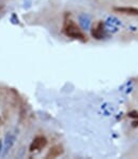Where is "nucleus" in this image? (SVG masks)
I'll return each mask as SVG.
<instances>
[{
  "label": "nucleus",
  "instance_id": "f257e3e1",
  "mask_svg": "<svg viewBox=\"0 0 138 159\" xmlns=\"http://www.w3.org/2000/svg\"><path fill=\"white\" fill-rule=\"evenodd\" d=\"M63 32H64L65 36L70 37V38H73L76 40H79L81 42L87 41L85 34L81 31V29L77 26L75 22H73L72 20H65L64 25H63Z\"/></svg>",
  "mask_w": 138,
  "mask_h": 159
},
{
  "label": "nucleus",
  "instance_id": "f03ea898",
  "mask_svg": "<svg viewBox=\"0 0 138 159\" xmlns=\"http://www.w3.org/2000/svg\"><path fill=\"white\" fill-rule=\"evenodd\" d=\"M47 145V139L44 135H38L32 140L31 144L29 146L30 152H39L43 149L44 147Z\"/></svg>",
  "mask_w": 138,
  "mask_h": 159
},
{
  "label": "nucleus",
  "instance_id": "7ed1b4c3",
  "mask_svg": "<svg viewBox=\"0 0 138 159\" xmlns=\"http://www.w3.org/2000/svg\"><path fill=\"white\" fill-rule=\"evenodd\" d=\"M91 36L97 40H102L107 36L106 34V29H105V25L103 22H100L97 25V27L92 28L91 29Z\"/></svg>",
  "mask_w": 138,
  "mask_h": 159
},
{
  "label": "nucleus",
  "instance_id": "20e7f679",
  "mask_svg": "<svg viewBox=\"0 0 138 159\" xmlns=\"http://www.w3.org/2000/svg\"><path fill=\"white\" fill-rule=\"evenodd\" d=\"M114 11L121 14H125V15L138 16V9L134 8V7H114Z\"/></svg>",
  "mask_w": 138,
  "mask_h": 159
},
{
  "label": "nucleus",
  "instance_id": "39448f33",
  "mask_svg": "<svg viewBox=\"0 0 138 159\" xmlns=\"http://www.w3.org/2000/svg\"><path fill=\"white\" fill-rule=\"evenodd\" d=\"M64 152L63 149V146L60 145V144H57V145L51 146L48 151V153L46 154V158H57L59 156H61Z\"/></svg>",
  "mask_w": 138,
  "mask_h": 159
},
{
  "label": "nucleus",
  "instance_id": "423d86ee",
  "mask_svg": "<svg viewBox=\"0 0 138 159\" xmlns=\"http://www.w3.org/2000/svg\"><path fill=\"white\" fill-rule=\"evenodd\" d=\"M78 22L80 27L83 28L84 30H89L91 27V17L88 15V14H80L78 16Z\"/></svg>",
  "mask_w": 138,
  "mask_h": 159
},
{
  "label": "nucleus",
  "instance_id": "0eeeda50",
  "mask_svg": "<svg viewBox=\"0 0 138 159\" xmlns=\"http://www.w3.org/2000/svg\"><path fill=\"white\" fill-rule=\"evenodd\" d=\"M127 116L131 118H134V119H138V112L137 111H131L127 113Z\"/></svg>",
  "mask_w": 138,
  "mask_h": 159
},
{
  "label": "nucleus",
  "instance_id": "6e6552de",
  "mask_svg": "<svg viewBox=\"0 0 138 159\" xmlns=\"http://www.w3.org/2000/svg\"><path fill=\"white\" fill-rule=\"evenodd\" d=\"M132 126H133V127H138V120L137 121H133Z\"/></svg>",
  "mask_w": 138,
  "mask_h": 159
}]
</instances>
